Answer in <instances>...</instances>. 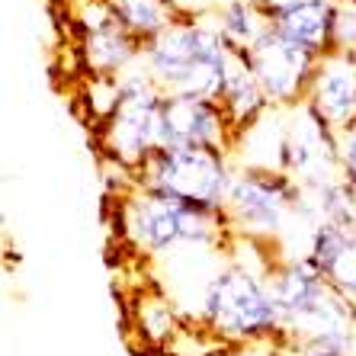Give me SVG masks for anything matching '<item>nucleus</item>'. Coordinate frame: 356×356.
<instances>
[{
    "instance_id": "obj_1",
    "label": "nucleus",
    "mask_w": 356,
    "mask_h": 356,
    "mask_svg": "<svg viewBox=\"0 0 356 356\" xmlns=\"http://www.w3.org/2000/svg\"><path fill=\"white\" fill-rule=\"evenodd\" d=\"M276 250L260 264L228 260L206 280L199 292L196 327L222 347H257L282 337L280 308L270 286V264Z\"/></svg>"
},
{
    "instance_id": "obj_2",
    "label": "nucleus",
    "mask_w": 356,
    "mask_h": 356,
    "mask_svg": "<svg viewBox=\"0 0 356 356\" xmlns=\"http://www.w3.org/2000/svg\"><path fill=\"white\" fill-rule=\"evenodd\" d=\"M238 51L206 13H183L141 51V67L167 97L218 99Z\"/></svg>"
},
{
    "instance_id": "obj_3",
    "label": "nucleus",
    "mask_w": 356,
    "mask_h": 356,
    "mask_svg": "<svg viewBox=\"0 0 356 356\" xmlns=\"http://www.w3.org/2000/svg\"><path fill=\"white\" fill-rule=\"evenodd\" d=\"M222 216L234 238L266 250L280 248L296 225L318 222L305 186L270 164H238Z\"/></svg>"
},
{
    "instance_id": "obj_4",
    "label": "nucleus",
    "mask_w": 356,
    "mask_h": 356,
    "mask_svg": "<svg viewBox=\"0 0 356 356\" xmlns=\"http://www.w3.org/2000/svg\"><path fill=\"white\" fill-rule=\"evenodd\" d=\"M270 286L280 308L282 343L305 347L318 340H356V305L334 289L305 257L276 254Z\"/></svg>"
},
{
    "instance_id": "obj_5",
    "label": "nucleus",
    "mask_w": 356,
    "mask_h": 356,
    "mask_svg": "<svg viewBox=\"0 0 356 356\" xmlns=\"http://www.w3.org/2000/svg\"><path fill=\"white\" fill-rule=\"evenodd\" d=\"M119 228L122 238L141 257H177L186 250H218L228 238L225 216L183 206L174 199L154 196L129 183V193H119Z\"/></svg>"
},
{
    "instance_id": "obj_6",
    "label": "nucleus",
    "mask_w": 356,
    "mask_h": 356,
    "mask_svg": "<svg viewBox=\"0 0 356 356\" xmlns=\"http://www.w3.org/2000/svg\"><path fill=\"white\" fill-rule=\"evenodd\" d=\"M234 174L238 161L232 148H158L135 174V186L222 216Z\"/></svg>"
},
{
    "instance_id": "obj_7",
    "label": "nucleus",
    "mask_w": 356,
    "mask_h": 356,
    "mask_svg": "<svg viewBox=\"0 0 356 356\" xmlns=\"http://www.w3.org/2000/svg\"><path fill=\"white\" fill-rule=\"evenodd\" d=\"M164 99L167 93L138 65L116 81L113 109L106 113V119H99V145L106 151V158L132 180L161 148Z\"/></svg>"
},
{
    "instance_id": "obj_8",
    "label": "nucleus",
    "mask_w": 356,
    "mask_h": 356,
    "mask_svg": "<svg viewBox=\"0 0 356 356\" xmlns=\"http://www.w3.org/2000/svg\"><path fill=\"white\" fill-rule=\"evenodd\" d=\"M273 167L296 177L308 193L340 180L337 129L324 122L308 103L296 106L292 119L276 135Z\"/></svg>"
},
{
    "instance_id": "obj_9",
    "label": "nucleus",
    "mask_w": 356,
    "mask_h": 356,
    "mask_svg": "<svg viewBox=\"0 0 356 356\" xmlns=\"http://www.w3.org/2000/svg\"><path fill=\"white\" fill-rule=\"evenodd\" d=\"M74 19L81 26V55L90 77H122L141 65L145 45L122 26L109 0H83Z\"/></svg>"
},
{
    "instance_id": "obj_10",
    "label": "nucleus",
    "mask_w": 356,
    "mask_h": 356,
    "mask_svg": "<svg viewBox=\"0 0 356 356\" xmlns=\"http://www.w3.org/2000/svg\"><path fill=\"white\" fill-rule=\"evenodd\" d=\"M248 65L264 87L273 109H296L308 99V87L315 77L318 58L302 49H292L289 42L270 29L264 39L248 51Z\"/></svg>"
},
{
    "instance_id": "obj_11",
    "label": "nucleus",
    "mask_w": 356,
    "mask_h": 356,
    "mask_svg": "<svg viewBox=\"0 0 356 356\" xmlns=\"http://www.w3.org/2000/svg\"><path fill=\"white\" fill-rule=\"evenodd\" d=\"M161 148H238L218 99L167 97L161 113Z\"/></svg>"
},
{
    "instance_id": "obj_12",
    "label": "nucleus",
    "mask_w": 356,
    "mask_h": 356,
    "mask_svg": "<svg viewBox=\"0 0 356 356\" xmlns=\"http://www.w3.org/2000/svg\"><path fill=\"white\" fill-rule=\"evenodd\" d=\"M305 103L337 132L356 125V51L331 49L318 58Z\"/></svg>"
},
{
    "instance_id": "obj_13",
    "label": "nucleus",
    "mask_w": 356,
    "mask_h": 356,
    "mask_svg": "<svg viewBox=\"0 0 356 356\" xmlns=\"http://www.w3.org/2000/svg\"><path fill=\"white\" fill-rule=\"evenodd\" d=\"M302 257L331 282L350 305H356V222H315Z\"/></svg>"
},
{
    "instance_id": "obj_14",
    "label": "nucleus",
    "mask_w": 356,
    "mask_h": 356,
    "mask_svg": "<svg viewBox=\"0 0 356 356\" xmlns=\"http://www.w3.org/2000/svg\"><path fill=\"white\" fill-rule=\"evenodd\" d=\"M334 23H337V0H296L270 17V29L282 42L315 58L334 49Z\"/></svg>"
},
{
    "instance_id": "obj_15",
    "label": "nucleus",
    "mask_w": 356,
    "mask_h": 356,
    "mask_svg": "<svg viewBox=\"0 0 356 356\" xmlns=\"http://www.w3.org/2000/svg\"><path fill=\"white\" fill-rule=\"evenodd\" d=\"M218 103H222L225 116H228V122H232V132H234V141H238V145H241L244 135L254 132V129L273 113L264 87H260L257 77H254V71H250L244 51L234 55L232 71H228V81H225V87H222Z\"/></svg>"
},
{
    "instance_id": "obj_16",
    "label": "nucleus",
    "mask_w": 356,
    "mask_h": 356,
    "mask_svg": "<svg viewBox=\"0 0 356 356\" xmlns=\"http://www.w3.org/2000/svg\"><path fill=\"white\" fill-rule=\"evenodd\" d=\"M206 17L216 23L222 39L244 55L270 33V13H264L254 0H209Z\"/></svg>"
},
{
    "instance_id": "obj_17",
    "label": "nucleus",
    "mask_w": 356,
    "mask_h": 356,
    "mask_svg": "<svg viewBox=\"0 0 356 356\" xmlns=\"http://www.w3.org/2000/svg\"><path fill=\"white\" fill-rule=\"evenodd\" d=\"M109 7L141 45L158 39L164 29H170L183 17L177 0H109Z\"/></svg>"
},
{
    "instance_id": "obj_18",
    "label": "nucleus",
    "mask_w": 356,
    "mask_h": 356,
    "mask_svg": "<svg viewBox=\"0 0 356 356\" xmlns=\"http://www.w3.org/2000/svg\"><path fill=\"white\" fill-rule=\"evenodd\" d=\"M334 49L356 51V0H337V23H334Z\"/></svg>"
},
{
    "instance_id": "obj_19",
    "label": "nucleus",
    "mask_w": 356,
    "mask_h": 356,
    "mask_svg": "<svg viewBox=\"0 0 356 356\" xmlns=\"http://www.w3.org/2000/svg\"><path fill=\"white\" fill-rule=\"evenodd\" d=\"M337 158H340V177L356 190V125L337 132Z\"/></svg>"
},
{
    "instance_id": "obj_20",
    "label": "nucleus",
    "mask_w": 356,
    "mask_h": 356,
    "mask_svg": "<svg viewBox=\"0 0 356 356\" xmlns=\"http://www.w3.org/2000/svg\"><path fill=\"white\" fill-rule=\"evenodd\" d=\"M282 343H257V347H216L209 353H199V356H280Z\"/></svg>"
},
{
    "instance_id": "obj_21",
    "label": "nucleus",
    "mask_w": 356,
    "mask_h": 356,
    "mask_svg": "<svg viewBox=\"0 0 356 356\" xmlns=\"http://www.w3.org/2000/svg\"><path fill=\"white\" fill-rule=\"evenodd\" d=\"M254 3H257V7L264 10V13H270V17H273V13H280V10H286V7H289V3H296V0H254Z\"/></svg>"
},
{
    "instance_id": "obj_22",
    "label": "nucleus",
    "mask_w": 356,
    "mask_h": 356,
    "mask_svg": "<svg viewBox=\"0 0 356 356\" xmlns=\"http://www.w3.org/2000/svg\"><path fill=\"white\" fill-rule=\"evenodd\" d=\"M202 3H206V10H209V0H202Z\"/></svg>"
},
{
    "instance_id": "obj_23",
    "label": "nucleus",
    "mask_w": 356,
    "mask_h": 356,
    "mask_svg": "<svg viewBox=\"0 0 356 356\" xmlns=\"http://www.w3.org/2000/svg\"><path fill=\"white\" fill-rule=\"evenodd\" d=\"M280 356H282V350H280Z\"/></svg>"
}]
</instances>
